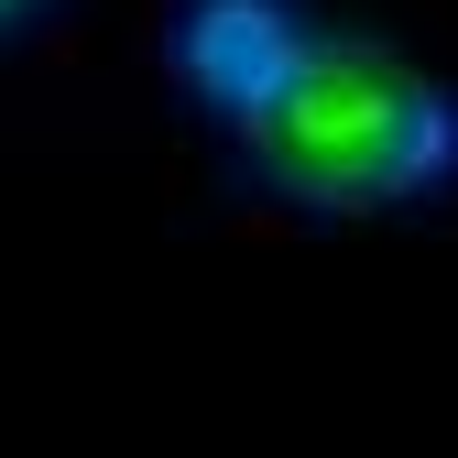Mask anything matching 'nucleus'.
<instances>
[{
	"label": "nucleus",
	"mask_w": 458,
	"mask_h": 458,
	"mask_svg": "<svg viewBox=\"0 0 458 458\" xmlns=\"http://www.w3.org/2000/svg\"><path fill=\"white\" fill-rule=\"evenodd\" d=\"M241 153L273 197L327 208V218H371V208H415L458 175V88L415 66L382 33H306L273 66V88L241 109Z\"/></svg>",
	"instance_id": "nucleus-1"
},
{
	"label": "nucleus",
	"mask_w": 458,
	"mask_h": 458,
	"mask_svg": "<svg viewBox=\"0 0 458 458\" xmlns=\"http://www.w3.org/2000/svg\"><path fill=\"white\" fill-rule=\"evenodd\" d=\"M306 33H317L306 0H175L164 55H175V77L218 109V121H241V109L273 88V66H284Z\"/></svg>",
	"instance_id": "nucleus-2"
},
{
	"label": "nucleus",
	"mask_w": 458,
	"mask_h": 458,
	"mask_svg": "<svg viewBox=\"0 0 458 458\" xmlns=\"http://www.w3.org/2000/svg\"><path fill=\"white\" fill-rule=\"evenodd\" d=\"M22 12H44V0H0V22H22Z\"/></svg>",
	"instance_id": "nucleus-3"
}]
</instances>
